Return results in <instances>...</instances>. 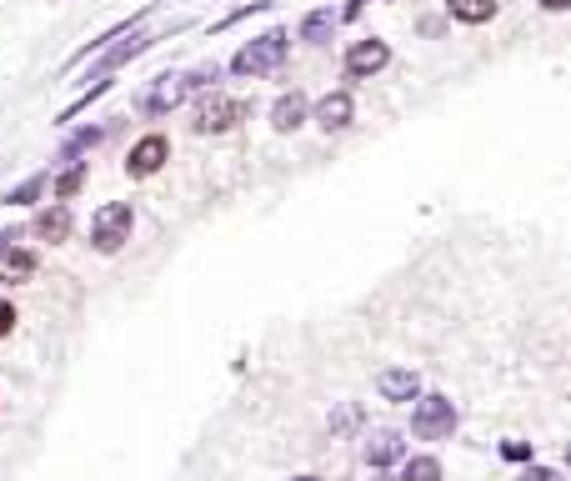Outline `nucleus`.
I'll use <instances>...</instances> for the list:
<instances>
[{
	"label": "nucleus",
	"mask_w": 571,
	"mask_h": 481,
	"mask_svg": "<svg viewBox=\"0 0 571 481\" xmlns=\"http://www.w3.org/2000/svg\"><path fill=\"white\" fill-rule=\"evenodd\" d=\"M286 51H291V30L286 26H271V30H261L256 40H246L241 51L231 55V76H241V80H261V76H276L286 65Z\"/></svg>",
	"instance_id": "f257e3e1"
},
{
	"label": "nucleus",
	"mask_w": 571,
	"mask_h": 481,
	"mask_svg": "<svg viewBox=\"0 0 571 481\" xmlns=\"http://www.w3.org/2000/svg\"><path fill=\"white\" fill-rule=\"evenodd\" d=\"M456 427H461V412H456L452 396L442 391H421L411 402V436L416 442H452Z\"/></svg>",
	"instance_id": "f03ea898"
},
{
	"label": "nucleus",
	"mask_w": 571,
	"mask_h": 481,
	"mask_svg": "<svg viewBox=\"0 0 571 481\" xmlns=\"http://www.w3.org/2000/svg\"><path fill=\"white\" fill-rule=\"evenodd\" d=\"M181 30H191V21H176L170 30H145V26L126 30V36H116L101 55H96V76H116L120 65H130L136 55H145L151 46H161V40H170V36H181Z\"/></svg>",
	"instance_id": "7ed1b4c3"
},
{
	"label": "nucleus",
	"mask_w": 571,
	"mask_h": 481,
	"mask_svg": "<svg viewBox=\"0 0 571 481\" xmlns=\"http://www.w3.org/2000/svg\"><path fill=\"white\" fill-rule=\"evenodd\" d=\"M130 231H136V206H130V201H105V206H96V216H91V246L101 251V256H116V251H126Z\"/></svg>",
	"instance_id": "20e7f679"
},
{
	"label": "nucleus",
	"mask_w": 571,
	"mask_h": 481,
	"mask_svg": "<svg viewBox=\"0 0 571 481\" xmlns=\"http://www.w3.org/2000/svg\"><path fill=\"white\" fill-rule=\"evenodd\" d=\"M246 116H251V101L211 86V91H201V105H195V130H201V136H221V130L241 126Z\"/></svg>",
	"instance_id": "39448f33"
},
{
	"label": "nucleus",
	"mask_w": 571,
	"mask_h": 481,
	"mask_svg": "<svg viewBox=\"0 0 571 481\" xmlns=\"http://www.w3.org/2000/svg\"><path fill=\"white\" fill-rule=\"evenodd\" d=\"M391 65V46L381 36H366V40H356L346 55H341V71H346L351 80H371V76H381Z\"/></svg>",
	"instance_id": "423d86ee"
},
{
	"label": "nucleus",
	"mask_w": 571,
	"mask_h": 481,
	"mask_svg": "<svg viewBox=\"0 0 571 481\" xmlns=\"http://www.w3.org/2000/svg\"><path fill=\"white\" fill-rule=\"evenodd\" d=\"M166 161H170V141L161 136V130H151V136H141V141L130 145L126 176H130V181H151V176H161Z\"/></svg>",
	"instance_id": "0eeeda50"
},
{
	"label": "nucleus",
	"mask_w": 571,
	"mask_h": 481,
	"mask_svg": "<svg viewBox=\"0 0 571 481\" xmlns=\"http://www.w3.org/2000/svg\"><path fill=\"white\" fill-rule=\"evenodd\" d=\"M186 96H191V86H186V71H161V76L145 86L141 111H145V116H170V111H176Z\"/></svg>",
	"instance_id": "6e6552de"
},
{
	"label": "nucleus",
	"mask_w": 571,
	"mask_h": 481,
	"mask_svg": "<svg viewBox=\"0 0 571 481\" xmlns=\"http://www.w3.org/2000/svg\"><path fill=\"white\" fill-rule=\"evenodd\" d=\"M377 396L391 406H411L421 396V377L411 366H386V371H377Z\"/></svg>",
	"instance_id": "1a4fd4ad"
},
{
	"label": "nucleus",
	"mask_w": 571,
	"mask_h": 481,
	"mask_svg": "<svg viewBox=\"0 0 571 481\" xmlns=\"http://www.w3.org/2000/svg\"><path fill=\"white\" fill-rule=\"evenodd\" d=\"M306 121H316L326 136H331V130H346L351 121H356V101H351V91H326L321 101L312 105V116Z\"/></svg>",
	"instance_id": "9d476101"
},
{
	"label": "nucleus",
	"mask_w": 571,
	"mask_h": 481,
	"mask_svg": "<svg viewBox=\"0 0 571 481\" xmlns=\"http://www.w3.org/2000/svg\"><path fill=\"white\" fill-rule=\"evenodd\" d=\"M30 231H36V241H51V246H61V241H71V231H76V216H71V206H65V201H51L46 211H36Z\"/></svg>",
	"instance_id": "9b49d317"
},
{
	"label": "nucleus",
	"mask_w": 571,
	"mask_h": 481,
	"mask_svg": "<svg viewBox=\"0 0 571 481\" xmlns=\"http://www.w3.org/2000/svg\"><path fill=\"white\" fill-rule=\"evenodd\" d=\"M361 456H366V467H377V471L396 467V461H402V456H406L402 431H386V427H377V431H371V436H366Z\"/></svg>",
	"instance_id": "f8f14e48"
},
{
	"label": "nucleus",
	"mask_w": 571,
	"mask_h": 481,
	"mask_svg": "<svg viewBox=\"0 0 571 481\" xmlns=\"http://www.w3.org/2000/svg\"><path fill=\"white\" fill-rule=\"evenodd\" d=\"M306 116H312V101H306V96L301 91H286V96H276L271 101V130H301L306 126Z\"/></svg>",
	"instance_id": "ddd939ff"
},
{
	"label": "nucleus",
	"mask_w": 571,
	"mask_h": 481,
	"mask_svg": "<svg viewBox=\"0 0 571 481\" xmlns=\"http://www.w3.org/2000/svg\"><path fill=\"white\" fill-rule=\"evenodd\" d=\"M341 21L331 5H316V11L301 15V26H296V40H306V46H326V40H337Z\"/></svg>",
	"instance_id": "4468645a"
},
{
	"label": "nucleus",
	"mask_w": 571,
	"mask_h": 481,
	"mask_svg": "<svg viewBox=\"0 0 571 481\" xmlns=\"http://www.w3.org/2000/svg\"><path fill=\"white\" fill-rule=\"evenodd\" d=\"M36 251L30 246H0V281L5 287H21V281H30L36 276Z\"/></svg>",
	"instance_id": "2eb2a0df"
},
{
	"label": "nucleus",
	"mask_w": 571,
	"mask_h": 481,
	"mask_svg": "<svg viewBox=\"0 0 571 481\" xmlns=\"http://www.w3.org/2000/svg\"><path fill=\"white\" fill-rule=\"evenodd\" d=\"M396 477L402 481H442V456H431V452H416V456H402L396 461Z\"/></svg>",
	"instance_id": "dca6fc26"
},
{
	"label": "nucleus",
	"mask_w": 571,
	"mask_h": 481,
	"mask_svg": "<svg viewBox=\"0 0 571 481\" xmlns=\"http://www.w3.org/2000/svg\"><path fill=\"white\" fill-rule=\"evenodd\" d=\"M101 141H105V126H76L71 136H65V145H61V161L71 166V161L91 156V151H96Z\"/></svg>",
	"instance_id": "f3484780"
},
{
	"label": "nucleus",
	"mask_w": 571,
	"mask_h": 481,
	"mask_svg": "<svg viewBox=\"0 0 571 481\" xmlns=\"http://www.w3.org/2000/svg\"><path fill=\"white\" fill-rule=\"evenodd\" d=\"M46 191H51V170H36V176H26L21 186H11V191L0 195V206H36Z\"/></svg>",
	"instance_id": "a211bd4d"
},
{
	"label": "nucleus",
	"mask_w": 571,
	"mask_h": 481,
	"mask_svg": "<svg viewBox=\"0 0 571 481\" xmlns=\"http://www.w3.org/2000/svg\"><path fill=\"white\" fill-rule=\"evenodd\" d=\"M446 11H452V21H461V26H486V21L502 11V0H446Z\"/></svg>",
	"instance_id": "6ab92c4d"
},
{
	"label": "nucleus",
	"mask_w": 571,
	"mask_h": 481,
	"mask_svg": "<svg viewBox=\"0 0 571 481\" xmlns=\"http://www.w3.org/2000/svg\"><path fill=\"white\" fill-rule=\"evenodd\" d=\"M80 186H86V161H71V166H65L61 176L51 181V195H55V201H71Z\"/></svg>",
	"instance_id": "aec40b11"
},
{
	"label": "nucleus",
	"mask_w": 571,
	"mask_h": 481,
	"mask_svg": "<svg viewBox=\"0 0 571 481\" xmlns=\"http://www.w3.org/2000/svg\"><path fill=\"white\" fill-rule=\"evenodd\" d=\"M261 11H271V0H251V5H236L231 15H221V21L211 26V36H226V30H231V26H241L246 15H261Z\"/></svg>",
	"instance_id": "412c9836"
},
{
	"label": "nucleus",
	"mask_w": 571,
	"mask_h": 481,
	"mask_svg": "<svg viewBox=\"0 0 571 481\" xmlns=\"http://www.w3.org/2000/svg\"><path fill=\"white\" fill-rule=\"evenodd\" d=\"M216 80H221V65H216V61L191 65V71H186V86H191V96H195V91H211Z\"/></svg>",
	"instance_id": "4be33fe9"
},
{
	"label": "nucleus",
	"mask_w": 571,
	"mask_h": 481,
	"mask_svg": "<svg viewBox=\"0 0 571 481\" xmlns=\"http://www.w3.org/2000/svg\"><path fill=\"white\" fill-rule=\"evenodd\" d=\"M356 421H361V412H356V406H337V412H331V436H341V431H351L356 427Z\"/></svg>",
	"instance_id": "5701e85b"
},
{
	"label": "nucleus",
	"mask_w": 571,
	"mask_h": 481,
	"mask_svg": "<svg viewBox=\"0 0 571 481\" xmlns=\"http://www.w3.org/2000/svg\"><path fill=\"white\" fill-rule=\"evenodd\" d=\"M502 456H507V461H536V452L526 442H502Z\"/></svg>",
	"instance_id": "b1692460"
},
{
	"label": "nucleus",
	"mask_w": 571,
	"mask_h": 481,
	"mask_svg": "<svg viewBox=\"0 0 571 481\" xmlns=\"http://www.w3.org/2000/svg\"><path fill=\"white\" fill-rule=\"evenodd\" d=\"M521 481H561V471H557V467H536V461H526Z\"/></svg>",
	"instance_id": "393cba45"
},
{
	"label": "nucleus",
	"mask_w": 571,
	"mask_h": 481,
	"mask_svg": "<svg viewBox=\"0 0 571 481\" xmlns=\"http://www.w3.org/2000/svg\"><path fill=\"white\" fill-rule=\"evenodd\" d=\"M15 321H21V316H15V306H11V301H0V341L15 331Z\"/></svg>",
	"instance_id": "a878e982"
},
{
	"label": "nucleus",
	"mask_w": 571,
	"mask_h": 481,
	"mask_svg": "<svg viewBox=\"0 0 571 481\" xmlns=\"http://www.w3.org/2000/svg\"><path fill=\"white\" fill-rule=\"evenodd\" d=\"M366 5H371V0H346V5H341V11H337V21H341V26H346V21H356V15H361Z\"/></svg>",
	"instance_id": "bb28decb"
},
{
	"label": "nucleus",
	"mask_w": 571,
	"mask_h": 481,
	"mask_svg": "<svg viewBox=\"0 0 571 481\" xmlns=\"http://www.w3.org/2000/svg\"><path fill=\"white\" fill-rule=\"evenodd\" d=\"M542 11H551V15H561V11H571V0H536Z\"/></svg>",
	"instance_id": "cd10ccee"
},
{
	"label": "nucleus",
	"mask_w": 571,
	"mask_h": 481,
	"mask_svg": "<svg viewBox=\"0 0 571 481\" xmlns=\"http://www.w3.org/2000/svg\"><path fill=\"white\" fill-rule=\"evenodd\" d=\"M291 481H321V477H291Z\"/></svg>",
	"instance_id": "c85d7f7f"
}]
</instances>
